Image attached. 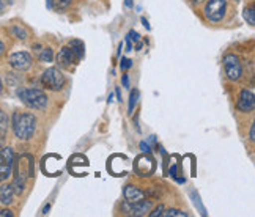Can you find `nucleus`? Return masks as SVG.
I'll return each instance as SVG.
<instances>
[{"label":"nucleus","mask_w":255,"mask_h":217,"mask_svg":"<svg viewBox=\"0 0 255 217\" xmlns=\"http://www.w3.org/2000/svg\"><path fill=\"white\" fill-rule=\"evenodd\" d=\"M35 127H36V118L33 113H19L14 112L13 115V131L14 135L21 140H30L33 134H35Z\"/></svg>","instance_id":"nucleus-1"},{"label":"nucleus","mask_w":255,"mask_h":217,"mask_svg":"<svg viewBox=\"0 0 255 217\" xmlns=\"http://www.w3.org/2000/svg\"><path fill=\"white\" fill-rule=\"evenodd\" d=\"M128 39H129L131 43H132V41L139 43V33L134 32V30H131V32H129V35H128Z\"/></svg>","instance_id":"nucleus-27"},{"label":"nucleus","mask_w":255,"mask_h":217,"mask_svg":"<svg viewBox=\"0 0 255 217\" xmlns=\"http://www.w3.org/2000/svg\"><path fill=\"white\" fill-rule=\"evenodd\" d=\"M142 22H143V25H145L146 28H150V25H148V22H146V19H142Z\"/></svg>","instance_id":"nucleus-35"},{"label":"nucleus","mask_w":255,"mask_h":217,"mask_svg":"<svg viewBox=\"0 0 255 217\" xmlns=\"http://www.w3.org/2000/svg\"><path fill=\"white\" fill-rule=\"evenodd\" d=\"M9 65H11L16 71H27L32 66V57L27 52H14L9 55Z\"/></svg>","instance_id":"nucleus-7"},{"label":"nucleus","mask_w":255,"mask_h":217,"mask_svg":"<svg viewBox=\"0 0 255 217\" xmlns=\"http://www.w3.org/2000/svg\"><path fill=\"white\" fill-rule=\"evenodd\" d=\"M237 2H238V0H237Z\"/></svg>","instance_id":"nucleus-40"},{"label":"nucleus","mask_w":255,"mask_h":217,"mask_svg":"<svg viewBox=\"0 0 255 217\" xmlns=\"http://www.w3.org/2000/svg\"><path fill=\"white\" fill-rule=\"evenodd\" d=\"M123 85L128 87V76H123Z\"/></svg>","instance_id":"nucleus-34"},{"label":"nucleus","mask_w":255,"mask_h":217,"mask_svg":"<svg viewBox=\"0 0 255 217\" xmlns=\"http://www.w3.org/2000/svg\"><path fill=\"white\" fill-rule=\"evenodd\" d=\"M134 170L139 176H150L156 170V162L150 154L139 156L134 162Z\"/></svg>","instance_id":"nucleus-6"},{"label":"nucleus","mask_w":255,"mask_h":217,"mask_svg":"<svg viewBox=\"0 0 255 217\" xmlns=\"http://www.w3.org/2000/svg\"><path fill=\"white\" fill-rule=\"evenodd\" d=\"M140 146H142V151H145V153H148V151H150V146L146 145L145 142H142V143H140Z\"/></svg>","instance_id":"nucleus-30"},{"label":"nucleus","mask_w":255,"mask_h":217,"mask_svg":"<svg viewBox=\"0 0 255 217\" xmlns=\"http://www.w3.org/2000/svg\"><path fill=\"white\" fill-rule=\"evenodd\" d=\"M194 2H199V0H194Z\"/></svg>","instance_id":"nucleus-39"},{"label":"nucleus","mask_w":255,"mask_h":217,"mask_svg":"<svg viewBox=\"0 0 255 217\" xmlns=\"http://www.w3.org/2000/svg\"><path fill=\"white\" fill-rule=\"evenodd\" d=\"M11 32H13V35H14L16 38H19V39H25V38H27V30H25V28H24L22 25H19V24L13 25Z\"/></svg>","instance_id":"nucleus-22"},{"label":"nucleus","mask_w":255,"mask_h":217,"mask_svg":"<svg viewBox=\"0 0 255 217\" xmlns=\"http://www.w3.org/2000/svg\"><path fill=\"white\" fill-rule=\"evenodd\" d=\"M0 154L3 156V159L13 167V164H14V153H13V150L11 148H2V150H0Z\"/></svg>","instance_id":"nucleus-19"},{"label":"nucleus","mask_w":255,"mask_h":217,"mask_svg":"<svg viewBox=\"0 0 255 217\" xmlns=\"http://www.w3.org/2000/svg\"><path fill=\"white\" fill-rule=\"evenodd\" d=\"M73 0H52L54 3V8L57 9V11H65V9L70 8Z\"/></svg>","instance_id":"nucleus-20"},{"label":"nucleus","mask_w":255,"mask_h":217,"mask_svg":"<svg viewBox=\"0 0 255 217\" xmlns=\"http://www.w3.org/2000/svg\"><path fill=\"white\" fill-rule=\"evenodd\" d=\"M52 60H54L52 49H51V47H44V49H41V52H40V62L51 63Z\"/></svg>","instance_id":"nucleus-17"},{"label":"nucleus","mask_w":255,"mask_h":217,"mask_svg":"<svg viewBox=\"0 0 255 217\" xmlns=\"http://www.w3.org/2000/svg\"><path fill=\"white\" fill-rule=\"evenodd\" d=\"M55 60H57L58 66H62V68H70V66L76 62V55H74V52L71 51V47H70V46H65V47L60 49V52L57 54Z\"/></svg>","instance_id":"nucleus-10"},{"label":"nucleus","mask_w":255,"mask_h":217,"mask_svg":"<svg viewBox=\"0 0 255 217\" xmlns=\"http://www.w3.org/2000/svg\"><path fill=\"white\" fill-rule=\"evenodd\" d=\"M243 16H244V19L248 21V24H251V25L255 24V9H254V6H249V8L244 9Z\"/></svg>","instance_id":"nucleus-23"},{"label":"nucleus","mask_w":255,"mask_h":217,"mask_svg":"<svg viewBox=\"0 0 255 217\" xmlns=\"http://www.w3.org/2000/svg\"><path fill=\"white\" fill-rule=\"evenodd\" d=\"M122 208L129 216H146L151 211V202L150 200L146 202L145 199L140 202H135V203L125 202V205L122 206Z\"/></svg>","instance_id":"nucleus-8"},{"label":"nucleus","mask_w":255,"mask_h":217,"mask_svg":"<svg viewBox=\"0 0 255 217\" xmlns=\"http://www.w3.org/2000/svg\"><path fill=\"white\" fill-rule=\"evenodd\" d=\"M3 52H5V46H3V43L0 41V57L3 55Z\"/></svg>","instance_id":"nucleus-31"},{"label":"nucleus","mask_w":255,"mask_h":217,"mask_svg":"<svg viewBox=\"0 0 255 217\" xmlns=\"http://www.w3.org/2000/svg\"><path fill=\"white\" fill-rule=\"evenodd\" d=\"M162 213H164V206H162V205H159L158 208H156L153 213H150V217H158V216H162Z\"/></svg>","instance_id":"nucleus-26"},{"label":"nucleus","mask_w":255,"mask_h":217,"mask_svg":"<svg viewBox=\"0 0 255 217\" xmlns=\"http://www.w3.org/2000/svg\"><path fill=\"white\" fill-rule=\"evenodd\" d=\"M9 175H11V165L3 159L2 154H0V180H6Z\"/></svg>","instance_id":"nucleus-16"},{"label":"nucleus","mask_w":255,"mask_h":217,"mask_svg":"<svg viewBox=\"0 0 255 217\" xmlns=\"http://www.w3.org/2000/svg\"><path fill=\"white\" fill-rule=\"evenodd\" d=\"M13 211H9V210H2L0 211V217H13Z\"/></svg>","instance_id":"nucleus-28"},{"label":"nucleus","mask_w":255,"mask_h":217,"mask_svg":"<svg viewBox=\"0 0 255 217\" xmlns=\"http://www.w3.org/2000/svg\"><path fill=\"white\" fill-rule=\"evenodd\" d=\"M125 5H126L128 8H131V6H132V0H125Z\"/></svg>","instance_id":"nucleus-32"},{"label":"nucleus","mask_w":255,"mask_h":217,"mask_svg":"<svg viewBox=\"0 0 255 217\" xmlns=\"http://www.w3.org/2000/svg\"><path fill=\"white\" fill-rule=\"evenodd\" d=\"M14 199V189L11 184H2L0 186V203L9 205Z\"/></svg>","instance_id":"nucleus-13"},{"label":"nucleus","mask_w":255,"mask_h":217,"mask_svg":"<svg viewBox=\"0 0 255 217\" xmlns=\"http://www.w3.org/2000/svg\"><path fill=\"white\" fill-rule=\"evenodd\" d=\"M123 195H125V200L129 202V203H135V202H140L145 199V192L140 191L137 186H132V184H128L123 191Z\"/></svg>","instance_id":"nucleus-12"},{"label":"nucleus","mask_w":255,"mask_h":217,"mask_svg":"<svg viewBox=\"0 0 255 217\" xmlns=\"http://www.w3.org/2000/svg\"><path fill=\"white\" fill-rule=\"evenodd\" d=\"M70 47H71V51L76 55V60H82L84 52H85V44H84V41H81V39H71V41H70Z\"/></svg>","instance_id":"nucleus-14"},{"label":"nucleus","mask_w":255,"mask_h":217,"mask_svg":"<svg viewBox=\"0 0 255 217\" xmlns=\"http://www.w3.org/2000/svg\"><path fill=\"white\" fill-rule=\"evenodd\" d=\"M0 92H2V82H0Z\"/></svg>","instance_id":"nucleus-38"},{"label":"nucleus","mask_w":255,"mask_h":217,"mask_svg":"<svg viewBox=\"0 0 255 217\" xmlns=\"http://www.w3.org/2000/svg\"><path fill=\"white\" fill-rule=\"evenodd\" d=\"M87 165H88L87 157H84L81 154H76V156H73V159H70V170H73L74 173L77 170V167H87Z\"/></svg>","instance_id":"nucleus-15"},{"label":"nucleus","mask_w":255,"mask_h":217,"mask_svg":"<svg viewBox=\"0 0 255 217\" xmlns=\"http://www.w3.org/2000/svg\"><path fill=\"white\" fill-rule=\"evenodd\" d=\"M8 124H9V121H8L6 113L3 110H0V135L2 137H5V134L8 131Z\"/></svg>","instance_id":"nucleus-18"},{"label":"nucleus","mask_w":255,"mask_h":217,"mask_svg":"<svg viewBox=\"0 0 255 217\" xmlns=\"http://www.w3.org/2000/svg\"><path fill=\"white\" fill-rule=\"evenodd\" d=\"M115 93H117V98H119V101L122 103V95H120V88H117V92H115Z\"/></svg>","instance_id":"nucleus-33"},{"label":"nucleus","mask_w":255,"mask_h":217,"mask_svg":"<svg viewBox=\"0 0 255 217\" xmlns=\"http://www.w3.org/2000/svg\"><path fill=\"white\" fill-rule=\"evenodd\" d=\"M0 13H3V6H2V0H0Z\"/></svg>","instance_id":"nucleus-36"},{"label":"nucleus","mask_w":255,"mask_h":217,"mask_svg":"<svg viewBox=\"0 0 255 217\" xmlns=\"http://www.w3.org/2000/svg\"><path fill=\"white\" fill-rule=\"evenodd\" d=\"M237 107L240 112H244V113L252 112L255 107V95L251 90H241Z\"/></svg>","instance_id":"nucleus-9"},{"label":"nucleus","mask_w":255,"mask_h":217,"mask_svg":"<svg viewBox=\"0 0 255 217\" xmlns=\"http://www.w3.org/2000/svg\"><path fill=\"white\" fill-rule=\"evenodd\" d=\"M43 172L54 176L55 173H60V156L51 154L43 159Z\"/></svg>","instance_id":"nucleus-11"},{"label":"nucleus","mask_w":255,"mask_h":217,"mask_svg":"<svg viewBox=\"0 0 255 217\" xmlns=\"http://www.w3.org/2000/svg\"><path fill=\"white\" fill-rule=\"evenodd\" d=\"M17 96L27 107L36 108V110H44L47 107V96L38 90V88H19Z\"/></svg>","instance_id":"nucleus-2"},{"label":"nucleus","mask_w":255,"mask_h":217,"mask_svg":"<svg viewBox=\"0 0 255 217\" xmlns=\"http://www.w3.org/2000/svg\"><path fill=\"white\" fill-rule=\"evenodd\" d=\"M225 9H227V2L225 0H208L205 5V16L211 22H219L225 16Z\"/></svg>","instance_id":"nucleus-4"},{"label":"nucleus","mask_w":255,"mask_h":217,"mask_svg":"<svg viewBox=\"0 0 255 217\" xmlns=\"http://www.w3.org/2000/svg\"><path fill=\"white\" fill-rule=\"evenodd\" d=\"M249 139H251L252 142L255 140V126H254V124L251 126V131H249Z\"/></svg>","instance_id":"nucleus-29"},{"label":"nucleus","mask_w":255,"mask_h":217,"mask_svg":"<svg viewBox=\"0 0 255 217\" xmlns=\"http://www.w3.org/2000/svg\"><path fill=\"white\" fill-rule=\"evenodd\" d=\"M162 216H164V217H186L188 214L183 213V211H180V210H167L165 213H162Z\"/></svg>","instance_id":"nucleus-24"},{"label":"nucleus","mask_w":255,"mask_h":217,"mask_svg":"<svg viewBox=\"0 0 255 217\" xmlns=\"http://www.w3.org/2000/svg\"><path fill=\"white\" fill-rule=\"evenodd\" d=\"M224 70H225V74L230 79V81H238L243 74V65L240 62V58L233 54H227L224 57Z\"/></svg>","instance_id":"nucleus-5"},{"label":"nucleus","mask_w":255,"mask_h":217,"mask_svg":"<svg viewBox=\"0 0 255 217\" xmlns=\"http://www.w3.org/2000/svg\"><path fill=\"white\" fill-rule=\"evenodd\" d=\"M47 6H49V8L52 6V0H47Z\"/></svg>","instance_id":"nucleus-37"},{"label":"nucleus","mask_w":255,"mask_h":217,"mask_svg":"<svg viewBox=\"0 0 255 217\" xmlns=\"http://www.w3.org/2000/svg\"><path fill=\"white\" fill-rule=\"evenodd\" d=\"M131 60H129V58H122V62H120V68H122V70L123 71H126L128 70V68H131Z\"/></svg>","instance_id":"nucleus-25"},{"label":"nucleus","mask_w":255,"mask_h":217,"mask_svg":"<svg viewBox=\"0 0 255 217\" xmlns=\"http://www.w3.org/2000/svg\"><path fill=\"white\" fill-rule=\"evenodd\" d=\"M137 101H139V90H135L131 92V98H129V106H128V112L132 113L134 112V107L137 106Z\"/></svg>","instance_id":"nucleus-21"},{"label":"nucleus","mask_w":255,"mask_h":217,"mask_svg":"<svg viewBox=\"0 0 255 217\" xmlns=\"http://www.w3.org/2000/svg\"><path fill=\"white\" fill-rule=\"evenodd\" d=\"M66 79L62 74V71L58 68H49L41 76V84L47 88V90L58 92L65 87Z\"/></svg>","instance_id":"nucleus-3"}]
</instances>
